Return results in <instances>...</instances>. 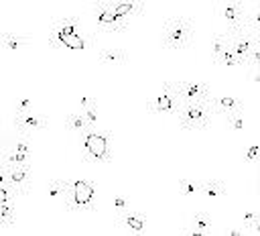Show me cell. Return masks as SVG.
Segmentation results:
<instances>
[{"label":"cell","mask_w":260,"mask_h":236,"mask_svg":"<svg viewBox=\"0 0 260 236\" xmlns=\"http://www.w3.org/2000/svg\"><path fill=\"white\" fill-rule=\"evenodd\" d=\"M179 193L183 197H195V195H199V183H195L187 177H181L179 179Z\"/></svg>","instance_id":"83f0119b"},{"label":"cell","mask_w":260,"mask_h":236,"mask_svg":"<svg viewBox=\"0 0 260 236\" xmlns=\"http://www.w3.org/2000/svg\"><path fill=\"white\" fill-rule=\"evenodd\" d=\"M209 104L215 116H225L230 112L244 110V98H238V96H211Z\"/></svg>","instance_id":"4fadbf2b"},{"label":"cell","mask_w":260,"mask_h":236,"mask_svg":"<svg viewBox=\"0 0 260 236\" xmlns=\"http://www.w3.org/2000/svg\"><path fill=\"white\" fill-rule=\"evenodd\" d=\"M0 185L2 187H10V179H8V167L0 161Z\"/></svg>","instance_id":"e575fe53"},{"label":"cell","mask_w":260,"mask_h":236,"mask_svg":"<svg viewBox=\"0 0 260 236\" xmlns=\"http://www.w3.org/2000/svg\"><path fill=\"white\" fill-rule=\"evenodd\" d=\"M258 153H260L258 144H252V146L248 149V153H246V161H254V159L258 157Z\"/></svg>","instance_id":"8d00e7d4"},{"label":"cell","mask_w":260,"mask_h":236,"mask_svg":"<svg viewBox=\"0 0 260 236\" xmlns=\"http://www.w3.org/2000/svg\"><path fill=\"white\" fill-rule=\"evenodd\" d=\"M0 157H2V153H0Z\"/></svg>","instance_id":"ee69618b"},{"label":"cell","mask_w":260,"mask_h":236,"mask_svg":"<svg viewBox=\"0 0 260 236\" xmlns=\"http://www.w3.org/2000/svg\"><path fill=\"white\" fill-rule=\"evenodd\" d=\"M14 108H16V112H28V110H32V100L30 98H18Z\"/></svg>","instance_id":"d6a6232c"},{"label":"cell","mask_w":260,"mask_h":236,"mask_svg":"<svg viewBox=\"0 0 260 236\" xmlns=\"http://www.w3.org/2000/svg\"><path fill=\"white\" fill-rule=\"evenodd\" d=\"M213 63L219 65V67H244V65H246V61H244L242 57H238L230 47H228V49H225Z\"/></svg>","instance_id":"603a6c76"},{"label":"cell","mask_w":260,"mask_h":236,"mask_svg":"<svg viewBox=\"0 0 260 236\" xmlns=\"http://www.w3.org/2000/svg\"><path fill=\"white\" fill-rule=\"evenodd\" d=\"M24 45H28V37L24 35H16V33H2L0 35V49L2 51H18Z\"/></svg>","instance_id":"ffe728a7"},{"label":"cell","mask_w":260,"mask_h":236,"mask_svg":"<svg viewBox=\"0 0 260 236\" xmlns=\"http://www.w3.org/2000/svg\"><path fill=\"white\" fill-rule=\"evenodd\" d=\"M93 14L102 33H126L128 20L114 12L112 0H93Z\"/></svg>","instance_id":"5b68a950"},{"label":"cell","mask_w":260,"mask_h":236,"mask_svg":"<svg viewBox=\"0 0 260 236\" xmlns=\"http://www.w3.org/2000/svg\"><path fill=\"white\" fill-rule=\"evenodd\" d=\"M71 2H79V0H65V4H71Z\"/></svg>","instance_id":"60d3db41"},{"label":"cell","mask_w":260,"mask_h":236,"mask_svg":"<svg viewBox=\"0 0 260 236\" xmlns=\"http://www.w3.org/2000/svg\"><path fill=\"white\" fill-rule=\"evenodd\" d=\"M83 114H85L87 126H89V128H95V122H98V102H93V104H89L87 108H83Z\"/></svg>","instance_id":"f546056e"},{"label":"cell","mask_w":260,"mask_h":236,"mask_svg":"<svg viewBox=\"0 0 260 236\" xmlns=\"http://www.w3.org/2000/svg\"><path fill=\"white\" fill-rule=\"evenodd\" d=\"M63 208L67 212H77V210H95V187L89 181L75 179L71 183L69 193L63 199Z\"/></svg>","instance_id":"277c9868"},{"label":"cell","mask_w":260,"mask_h":236,"mask_svg":"<svg viewBox=\"0 0 260 236\" xmlns=\"http://www.w3.org/2000/svg\"><path fill=\"white\" fill-rule=\"evenodd\" d=\"M181 98L179 94L175 92V87L171 85V81H165L162 83V92L148 104V112L150 114H177L179 108H181Z\"/></svg>","instance_id":"8992f818"},{"label":"cell","mask_w":260,"mask_h":236,"mask_svg":"<svg viewBox=\"0 0 260 236\" xmlns=\"http://www.w3.org/2000/svg\"><path fill=\"white\" fill-rule=\"evenodd\" d=\"M171 85L175 87V92L179 94L181 100H203L209 102L211 100V87L205 81H195V79H179V81H171Z\"/></svg>","instance_id":"ba28073f"},{"label":"cell","mask_w":260,"mask_h":236,"mask_svg":"<svg viewBox=\"0 0 260 236\" xmlns=\"http://www.w3.org/2000/svg\"><path fill=\"white\" fill-rule=\"evenodd\" d=\"M98 61L102 65H124L128 61V53L118 47H106L98 53Z\"/></svg>","instance_id":"ac0fdd59"},{"label":"cell","mask_w":260,"mask_h":236,"mask_svg":"<svg viewBox=\"0 0 260 236\" xmlns=\"http://www.w3.org/2000/svg\"><path fill=\"white\" fill-rule=\"evenodd\" d=\"M89 47H91V39L85 37V35H81V33L69 35L65 39V43H63V49H67V51H85Z\"/></svg>","instance_id":"7402d4cb"},{"label":"cell","mask_w":260,"mask_h":236,"mask_svg":"<svg viewBox=\"0 0 260 236\" xmlns=\"http://www.w3.org/2000/svg\"><path fill=\"white\" fill-rule=\"evenodd\" d=\"M0 161H2L6 167H12V165H24V163H28V155H26V153H18V151H14V149H8V151L2 153Z\"/></svg>","instance_id":"484cf974"},{"label":"cell","mask_w":260,"mask_h":236,"mask_svg":"<svg viewBox=\"0 0 260 236\" xmlns=\"http://www.w3.org/2000/svg\"><path fill=\"white\" fill-rule=\"evenodd\" d=\"M246 28L250 33H254L256 37L260 35V4L254 8V12H248V18H246Z\"/></svg>","instance_id":"f1b7e54d"},{"label":"cell","mask_w":260,"mask_h":236,"mask_svg":"<svg viewBox=\"0 0 260 236\" xmlns=\"http://www.w3.org/2000/svg\"><path fill=\"white\" fill-rule=\"evenodd\" d=\"M246 230H248V232H252V234H260V212H256L254 220L250 222V226H248Z\"/></svg>","instance_id":"d590c367"},{"label":"cell","mask_w":260,"mask_h":236,"mask_svg":"<svg viewBox=\"0 0 260 236\" xmlns=\"http://www.w3.org/2000/svg\"><path fill=\"white\" fill-rule=\"evenodd\" d=\"M16 197H20L12 187H2L0 185V203H4V201H14Z\"/></svg>","instance_id":"4dcf8cb0"},{"label":"cell","mask_w":260,"mask_h":236,"mask_svg":"<svg viewBox=\"0 0 260 236\" xmlns=\"http://www.w3.org/2000/svg\"><path fill=\"white\" fill-rule=\"evenodd\" d=\"M211 216L205 212V210H199L193 214L191 222H189V234H195V236H201V234H209L211 232Z\"/></svg>","instance_id":"e0dca14e"},{"label":"cell","mask_w":260,"mask_h":236,"mask_svg":"<svg viewBox=\"0 0 260 236\" xmlns=\"http://www.w3.org/2000/svg\"><path fill=\"white\" fill-rule=\"evenodd\" d=\"M177 116V124L183 130H207L213 120V110L209 102L203 100H183Z\"/></svg>","instance_id":"6da1fadb"},{"label":"cell","mask_w":260,"mask_h":236,"mask_svg":"<svg viewBox=\"0 0 260 236\" xmlns=\"http://www.w3.org/2000/svg\"><path fill=\"white\" fill-rule=\"evenodd\" d=\"M254 216H256V212H254V210H250V212H246V214H244V230L250 226V222L254 220Z\"/></svg>","instance_id":"f35d334b"},{"label":"cell","mask_w":260,"mask_h":236,"mask_svg":"<svg viewBox=\"0 0 260 236\" xmlns=\"http://www.w3.org/2000/svg\"><path fill=\"white\" fill-rule=\"evenodd\" d=\"M258 193H260V163H258Z\"/></svg>","instance_id":"ab89813d"},{"label":"cell","mask_w":260,"mask_h":236,"mask_svg":"<svg viewBox=\"0 0 260 236\" xmlns=\"http://www.w3.org/2000/svg\"><path fill=\"white\" fill-rule=\"evenodd\" d=\"M118 222L122 228L130 230V232H144L146 230V216L142 212H136V210H126L122 214H118Z\"/></svg>","instance_id":"5bb4252c"},{"label":"cell","mask_w":260,"mask_h":236,"mask_svg":"<svg viewBox=\"0 0 260 236\" xmlns=\"http://www.w3.org/2000/svg\"><path fill=\"white\" fill-rule=\"evenodd\" d=\"M8 179H10V187L18 195H26V191L30 187V181H32V167H30V163L8 167Z\"/></svg>","instance_id":"7c38bea8"},{"label":"cell","mask_w":260,"mask_h":236,"mask_svg":"<svg viewBox=\"0 0 260 236\" xmlns=\"http://www.w3.org/2000/svg\"><path fill=\"white\" fill-rule=\"evenodd\" d=\"M228 37H230V49H232L238 57H242V59L246 61V65H248V57H250V53H252V51L256 49V45H258L256 35L250 33L248 28H240V31L228 33Z\"/></svg>","instance_id":"30bf717a"},{"label":"cell","mask_w":260,"mask_h":236,"mask_svg":"<svg viewBox=\"0 0 260 236\" xmlns=\"http://www.w3.org/2000/svg\"><path fill=\"white\" fill-rule=\"evenodd\" d=\"M12 122H14L16 132H20V134H32V132L45 130L49 126V120L45 116L32 114V110H28V112H16Z\"/></svg>","instance_id":"8fae6325"},{"label":"cell","mask_w":260,"mask_h":236,"mask_svg":"<svg viewBox=\"0 0 260 236\" xmlns=\"http://www.w3.org/2000/svg\"><path fill=\"white\" fill-rule=\"evenodd\" d=\"M142 2H144V4H146V2H154V0H142Z\"/></svg>","instance_id":"b9f144b4"},{"label":"cell","mask_w":260,"mask_h":236,"mask_svg":"<svg viewBox=\"0 0 260 236\" xmlns=\"http://www.w3.org/2000/svg\"><path fill=\"white\" fill-rule=\"evenodd\" d=\"M128 210V199L124 195H114V212L116 214H122Z\"/></svg>","instance_id":"1f68e13d"},{"label":"cell","mask_w":260,"mask_h":236,"mask_svg":"<svg viewBox=\"0 0 260 236\" xmlns=\"http://www.w3.org/2000/svg\"><path fill=\"white\" fill-rule=\"evenodd\" d=\"M91 2H93V0H91Z\"/></svg>","instance_id":"bcb514c9"},{"label":"cell","mask_w":260,"mask_h":236,"mask_svg":"<svg viewBox=\"0 0 260 236\" xmlns=\"http://www.w3.org/2000/svg\"><path fill=\"white\" fill-rule=\"evenodd\" d=\"M75 33H81L79 31V16L77 14H69V16H63L59 18L51 31H49V45L53 49H63V43L69 35H75Z\"/></svg>","instance_id":"52a82bcc"},{"label":"cell","mask_w":260,"mask_h":236,"mask_svg":"<svg viewBox=\"0 0 260 236\" xmlns=\"http://www.w3.org/2000/svg\"><path fill=\"white\" fill-rule=\"evenodd\" d=\"M225 193H228V187L219 179H205V181L199 183V195L205 197V199H211L213 201V199L223 197Z\"/></svg>","instance_id":"2e32d148"},{"label":"cell","mask_w":260,"mask_h":236,"mask_svg":"<svg viewBox=\"0 0 260 236\" xmlns=\"http://www.w3.org/2000/svg\"><path fill=\"white\" fill-rule=\"evenodd\" d=\"M219 16H221V20H223L225 33H234V31L246 28L248 12H246V6H244V2H242V0L228 2V4L219 10Z\"/></svg>","instance_id":"9c48e42d"},{"label":"cell","mask_w":260,"mask_h":236,"mask_svg":"<svg viewBox=\"0 0 260 236\" xmlns=\"http://www.w3.org/2000/svg\"><path fill=\"white\" fill-rule=\"evenodd\" d=\"M14 220H16V199L0 203V226L8 228L14 224Z\"/></svg>","instance_id":"cb8c5ba5"},{"label":"cell","mask_w":260,"mask_h":236,"mask_svg":"<svg viewBox=\"0 0 260 236\" xmlns=\"http://www.w3.org/2000/svg\"><path fill=\"white\" fill-rule=\"evenodd\" d=\"M0 35H2V31H0Z\"/></svg>","instance_id":"f6af8a7d"},{"label":"cell","mask_w":260,"mask_h":236,"mask_svg":"<svg viewBox=\"0 0 260 236\" xmlns=\"http://www.w3.org/2000/svg\"><path fill=\"white\" fill-rule=\"evenodd\" d=\"M258 126H260V120H258Z\"/></svg>","instance_id":"7bdbcfd3"},{"label":"cell","mask_w":260,"mask_h":236,"mask_svg":"<svg viewBox=\"0 0 260 236\" xmlns=\"http://www.w3.org/2000/svg\"><path fill=\"white\" fill-rule=\"evenodd\" d=\"M228 47H230V37H228V33H217V35H213V37H211V57H213V61H215Z\"/></svg>","instance_id":"d4e9b609"},{"label":"cell","mask_w":260,"mask_h":236,"mask_svg":"<svg viewBox=\"0 0 260 236\" xmlns=\"http://www.w3.org/2000/svg\"><path fill=\"white\" fill-rule=\"evenodd\" d=\"M93 102H95V98H91V96H81V98H79V108L83 110V108H87V106L93 104Z\"/></svg>","instance_id":"74e56055"},{"label":"cell","mask_w":260,"mask_h":236,"mask_svg":"<svg viewBox=\"0 0 260 236\" xmlns=\"http://www.w3.org/2000/svg\"><path fill=\"white\" fill-rule=\"evenodd\" d=\"M248 65H250V67L260 69V43H258V45H256V49L250 53V57H248Z\"/></svg>","instance_id":"836d02e7"},{"label":"cell","mask_w":260,"mask_h":236,"mask_svg":"<svg viewBox=\"0 0 260 236\" xmlns=\"http://www.w3.org/2000/svg\"><path fill=\"white\" fill-rule=\"evenodd\" d=\"M225 124L234 130V132H242L244 130V112L242 110H236V112H230L223 116Z\"/></svg>","instance_id":"4316f807"},{"label":"cell","mask_w":260,"mask_h":236,"mask_svg":"<svg viewBox=\"0 0 260 236\" xmlns=\"http://www.w3.org/2000/svg\"><path fill=\"white\" fill-rule=\"evenodd\" d=\"M79 142L83 149V161L85 163H110L112 151H110V132L87 128L79 134Z\"/></svg>","instance_id":"3957f363"},{"label":"cell","mask_w":260,"mask_h":236,"mask_svg":"<svg viewBox=\"0 0 260 236\" xmlns=\"http://www.w3.org/2000/svg\"><path fill=\"white\" fill-rule=\"evenodd\" d=\"M65 126H67V130H69V132H75V134H81V132H85V130L89 128V126H87V120H85V114H83V110H75V112H69Z\"/></svg>","instance_id":"44dd1931"},{"label":"cell","mask_w":260,"mask_h":236,"mask_svg":"<svg viewBox=\"0 0 260 236\" xmlns=\"http://www.w3.org/2000/svg\"><path fill=\"white\" fill-rule=\"evenodd\" d=\"M71 179H51L49 183H47V193H49V197L51 199H57V201H63L65 199V195L69 193V189H71Z\"/></svg>","instance_id":"d6986e66"},{"label":"cell","mask_w":260,"mask_h":236,"mask_svg":"<svg viewBox=\"0 0 260 236\" xmlns=\"http://www.w3.org/2000/svg\"><path fill=\"white\" fill-rule=\"evenodd\" d=\"M195 24L189 16H171L162 26L160 43L167 51H185L191 47Z\"/></svg>","instance_id":"7a4b0ae2"},{"label":"cell","mask_w":260,"mask_h":236,"mask_svg":"<svg viewBox=\"0 0 260 236\" xmlns=\"http://www.w3.org/2000/svg\"><path fill=\"white\" fill-rule=\"evenodd\" d=\"M112 4H114V12L124 20H130L132 16H140L146 6L142 0H112Z\"/></svg>","instance_id":"9a60e30c"}]
</instances>
